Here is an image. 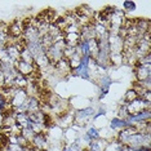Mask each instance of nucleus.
Segmentation results:
<instances>
[{"instance_id":"nucleus-1","label":"nucleus","mask_w":151,"mask_h":151,"mask_svg":"<svg viewBox=\"0 0 151 151\" xmlns=\"http://www.w3.org/2000/svg\"><path fill=\"white\" fill-rule=\"evenodd\" d=\"M127 147L129 149H134V150H139L145 146H150V133H141L137 132L134 134H132L128 138L125 143Z\"/></svg>"},{"instance_id":"nucleus-2","label":"nucleus","mask_w":151,"mask_h":151,"mask_svg":"<svg viewBox=\"0 0 151 151\" xmlns=\"http://www.w3.org/2000/svg\"><path fill=\"white\" fill-rule=\"evenodd\" d=\"M65 42L62 40H56L53 43V45H50L48 49H45V56L48 57L49 62L54 65L56 62H58L60 60L63 58V49H65Z\"/></svg>"},{"instance_id":"nucleus-3","label":"nucleus","mask_w":151,"mask_h":151,"mask_svg":"<svg viewBox=\"0 0 151 151\" xmlns=\"http://www.w3.org/2000/svg\"><path fill=\"white\" fill-rule=\"evenodd\" d=\"M94 109L93 107H87L83 110H78L74 112V125L76 127H84L88 124V122L94 116Z\"/></svg>"},{"instance_id":"nucleus-4","label":"nucleus","mask_w":151,"mask_h":151,"mask_svg":"<svg viewBox=\"0 0 151 151\" xmlns=\"http://www.w3.org/2000/svg\"><path fill=\"white\" fill-rule=\"evenodd\" d=\"M27 98H29V96H27L26 91L25 89H19V88H16L14 93L9 99V102H11V107L13 111H16V110H19L23 107V105L26 104Z\"/></svg>"},{"instance_id":"nucleus-5","label":"nucleus","mask_w":151,"mask_h":151,"mask_svg":"<svg viewBox=\"0 0 151 151\" xmlns=\"http://www.w3.org/2000/svg\"><path fill=\"white\" fill-rule=\"evenodd\" d=\"M125 106H127L128 115H137L139 112H142L143 110H150V102L143 101L142 98H137L130 102V104H127Z\"/></svg>"},{"instance_id":"nucleus-6","label":"nucleus","mask_w":151,"mask_h":151,"mask_svg":"<svg viewBox=\"0 0 151 151\" xmlns=\"http://www.w3.org/2000/svg\"><path fill=\"white\" fill-rule=\"evenodd\" d=\"M109 48L111 54H122L123 52V37L119 34L109 32Z\"/></svg>"},{"instance_id":"nucleus-7","label":"nucleus","mask_w":151,"mask_h":151,"mask_svg":"<svg viewBox=\"0 0 151 151\" xmlns=\"http://www.w3.org/2000/svg\"><path fill=\"white\" fill-rule=\"evenodd\" d=\"M14 67H16L17 73L23 75V76H26V78H29L35 73H37V67L34 63H27L25 61H21V60H18L14 63Z\"/></svg>"},{"instance_id":"nucleus-8","label":"nucleus","mask_w":151,"mask_h":151,"mask_svg":"<svg viewBox=\"0 0 151 151\" xmlns=\"http://www.w3.org/2000/svg\"><path fill=\"white\" fill-rule=\"evenodd\" d=\"M31 147L36 150H40V151H47L48 150V146H49V138L47 136V132L44 133H37L35 134V137L31 139L30 142Z\"/></svg>"},{"instance_id":"nucleus-9","label":"nucleus","mask_w":151,"mask_h":151,"mask_svg":"<svg viewBox=\"0 0 151 151\" xmlns=\"http://www.w3.org/2000/svg\"><path fill=\"white\" fill-rule=\"evenodd\" d=\"M133 67H134V75L137 81H145L151 79V65H141L137 62Z\"/></svg>"},{"instance_id":"nucleus-10","label":"nucleus","mask_w":151,"mask_h":151,"mask_svg":"<svg viewBox=\"0 0 151 151\" xmlns=\"http://www.w3.org/2000/svg\"><path fill=\"white\" fill-rule=\"evenodd\" d=\"M74 112L75 111H67L65 114L54 118V124L57 127H60L61 129L62 128H71L74 125Z\"/></svg>"},{"instance_id":"nucleus-11","label":"nucleus","mask_w":151,"mask_h":151,"mask_svg":"<svg viewBox=\"0 0 151 151\" xmlns=\"http://www.w3.org/2000/svg\"><path fill=\"white\" fill-rule=\"evenodd\" d=\"M150 118H151V110H143L142 112H139L137 115H129L127 118V123L130 127V125L139 124V123L150 122Z\"/></svg>"},{"instance_id":"nucleus-12","label":"nucleus","mask_w":151,"mask_h":151,"mask_svg":"<svg viewBox=\"0 0 151 151\" xmlns=\"http://www.w3.org/2000/svg\"><path fill=\"white\" fill-rule=\"evenodd\" d=\"M73 71L70 68V65H68L66 58H62L58 62H56L53 65V74L54 75H58V76H67L70 75Z\"/></svg>"},{"instance_id":"nucleus-13","label":"nucleus","mask_w":151,"mask_h":151,"mask_svg":"<svg viewBox=\"0 0 151 151\" xmlns=\"http://www.w3.org/2000/svg\"><path fill=\"white\" fill-rule=\"evenodd\" d=\"M97 81H98L99 89H101L99 99H102V98H105V96L109 93V89H110V87H111V84H112V80H111V78H110L107 74H102L101 76L97 79Z\"/></svg>"},{"instance_id":"nucleus-14","label":"nucleus","mask_w":151,"mask_h":151,"mask_svg":"<svg viewBox=\"0 0 151 151\" xmlns=\"http://www.w3.org/2000/svg\"><path fill=\"white\" fill-rule=\"evenodd\" d=\"M8 34L11 37L21 39L23 35V21H13L11 25H8Z\"/></svg>"},{"instance_id":"nucleus-15","label":"nucleus","mask_w":151,"mask_h":151,"mask_svg":"<svg viewBox=\"0 0 151 151\" xmlns=\"http://www.w3.org/2000/svg\"><path fill=\"white\" fill-rule=\"evenodd\" d=\"M127 127H129L128 125V123H127V120H123V119H120V118H112L111 119V122H110V128H111L112 130H122V129H124L127 128Z\"/></svg>"},{"instance_id":"nucleus-16","label":"nucleus","mask_w":151,"mask_h":151,"mask_svg":"<svg viewBox=\"0 0 151 151\" xmlns=\"http://www.w3.org/2000/svg\"><path fill=\"white\" fill-rule=\"evenodd\" d=\"M11 110H12L11 102H9V99L6 98V96L1 91H0V112L4 115V114H6L8 111H11Z\"/></svg>"},{"instance_id":"nucleus-17","label":"nucleus","mask_w":151,"mask_h":151,"mask_svg":"<svg viewBox=\"0 0 151 151\" xmlns=\"http://www.w3.org/2000/svg\"><path fill=\"white\" fill-rule=\"evenodd\" d=\"M8 25L5 23H0V48H4L8 42Z\"/></svg>"},{"instance_id":"nucleus-18","label":"nucleus","mask_w":151,"mask_h":151,"mask_svg":"<svg viewBox=\"0 0 151 151\" xmlns=\"http://www.w3.org/2000/svg\"><path fill=\"white\" fill-rule=\"evenodd\" d=\"M85 134H87V137L89 138V141H98L99 138H101V133H99V130L96 128V127H89V128L87 129V132H85Z\"/></svg>"},{"instance_id":"nucleus-19","label":"nucleus","mask_w":151,"mask_h":151,"mask_svg":"<svg viewBox=\"0 0 151 151\" xmlns=\"http://www.w3.org/2000/svg\"><path fill=\"white\" fill-rule=\"evenodd\" d=\"M89 57L92 58V60H96V57L98 56V43H97V40L96 39H92V40H89Z\"/></svg>"},{"instance_id":"nucleus-20","label":"nucleus","mask_w":151,"mask_h":151,"mask_svg":"<svg viewBox=\"0 0 151 151\" xmlns=\"http://www.w3.org/2000/svg\"><path fill=\"white\" fill-rule=\"evenodd\" d=\"M105 146H106L105 141H99L98 139V141H92V142H89L87 149H88V151H102Z\"/></svg>"},{"instance_id":"nucleus-21","label":"nucleus","mask_w":151,"mask_h":151,"mask_svg":"<svg viewBox=\"0 0 151 151\" xmlns=\"http://www.w3.org/2000/svg\"><path fill=\"white\" fill-rule=\"evenodd\" d=\"M137 98H139L138 94H137L136 91L132 88V89H129L128 92H125V96H124V98H123V102L127 105V104H130V102L134 101V99H137Z\"/></svg>"},{"instance_id":"nucleus-22","label":"nucleus","mask_w":151,"mask_h":151,"mask_svg":"<svg viewBox=\"0 0 151 151\" xmlns=\"http://www.w3.org/2000/svg\"><path fill=\"white\" fill-rule=\"evenodd\" d=\"M123 146L122 143H119L118 141H111V142H109V143H106V146H105V151H122L123 150Z\"/></svg>"},{"instance_id":"nucleus-23","label":"nucleus","mask_w":151,"mask_h":151,"mask_svg":"<svg viewBox=\"0 0 151 151\" xmlns=\"http://www.w3.org/2000/svg\"><path fill=\"white\" fill-rule=\"evenodd\" d=\"M35 134H36V133L34 132V129L31 128V127H27V128H22L21 129V136L25 137L29 142H31V139L35 137Z\"/></svg>"},{"instance_id":"nucleus-24","label":"nucleus","mask_w":151,"mask_h":151,"mask_svg":"<svg viewBox=\"0 0 151 151\" xmlns=\"http://www.w3.org/2000/svg\"><path fill=\"white\" fill-rule=\"evenodd\" d=\"M19 60L21 61H25L27 63H34V57L31 56V53L29 52V50L26 49V48H23L21 50V56H19Z\"/></svg>"},{"instance_id":"nucleus-25","label":"nucleus","mask_w":151,"mask_h":151,"mask_svg":"<svg viewBox=\"0 0 151 151\" xmlns=\"http://www.w3.org/2000/svg\"><path fill=\"white\" fill-rule=\"evenodd\" d=\"M136 8H137V5H136L134 1H124L123 3V9L127 12H133V11H136Z\"/></svg>"},{"instance_id":"nucleus-26","label":"nucleus","mask_w":151,"mask_h":151,"mask_svg":"<svg viewBox=\"0 0 151 151\" xmlns=\"http://www.w3.org/2000/svg\"><path fill=\"white\" fill-rule=\"evenodd\" d=\"M75 147H76V143H73V145H66L63 147L62 151H75Z\"/></svg>"},{"instance_id":"nucleus-27","label":"nucleus","mask_w":151,"mask_h":151,"mask_svg":"<svg viewBox=\"0 0 151 151\" xmlns=\"http://www.w3.org/2000/svg\"><path fill=\"white\" fill-rule=\"evenodd\" d=\"M3 87H4V74H3L1 70H0V91H1Z\"/></svg>"},{"instance_id":"nucleus-28","label":"nucleus","mask_w":151,"mask_h":151,"mask_svg":"<svg viewBox=\"0 0 151 151\" xmlns=\"http://www.w3.org/2000/svg\"><path fill=\"white\" fill-rule=\"evenodd\" d=\"M83 151H88V149H84V150H83Z\"/></svg>"}]
</instances>
